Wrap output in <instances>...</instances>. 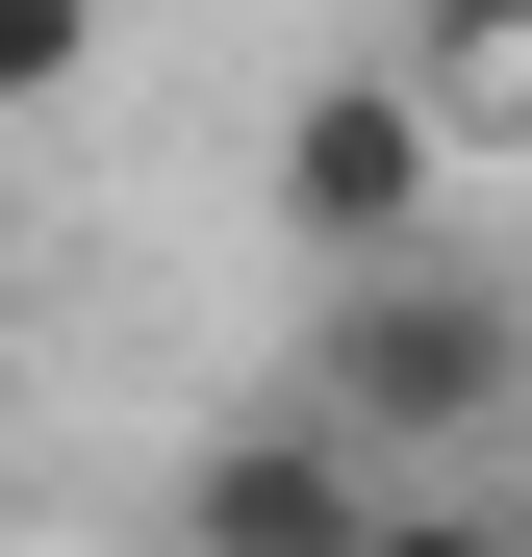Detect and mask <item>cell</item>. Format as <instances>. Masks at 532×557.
<instances>
[{"instance_id":"1","label":"cell","mask_w":532,"mask_h":557,"mask_svg":"<svg viewBox=\"0 0 532 557\" xmlns=\"http://www.w3.org/2000/svg\"><path fill=\"white\" fill-rule=\"evenodd\" d=\"M280 381H305L355 456H406V482H457V456H532V278H482L457 228H431V253H330Z\"/></svg>"},{"instance_id":"2","label":"cell","mask_w":532,"mask_h":557,"mask_svg":"<svg viewBox=\"0 0 532 557\" xmlns=\"http://www.w3.org/2000/svg\"><path fill=\"white\" fill-rule=\"evenodd\" d=\"M253 203H280L305 278H330V253H431V228H457V102H431L406 51H355V76H305V102H280Z\"/></svg>"},{"instance_id":"3","label":"cell","mask_w":532,"mask_h":557,"mask_svg":"<svg viewBox=\"0 0 532 557\" xmlns=\"http://www.w3.org/2000/svg\"><path fill=\"white\" fill-rule=\"evenodd\" d=\"M381 482H406V456H355V431L280 381V406H228L203 456H177V557H355Z\"/></svg>"},{"instance_id":"4","label":"cell","mask_w":532,"mask_h":557,"mask_svg":"<svg viewBox=\"0 0 532 557\" xmlns=\"http://www.w3.org/2000/svg\"><path fill=\"white\" fill-rule=\"evenodd\" d=\"M406 76L457 102V152H532V0H406Z\"/></svg>"},{"instance_id":"5","label":"cell","mask_w":532,"mask_h":557,"mask_svg":"<svg viewBox=\"0 0 532 557\" xmlns=\"http://www.w3.org/2000/svg\"><path fill=\"white\" fill-rule=\"evenodd\" d=\"M355 557H532V482H482V456H457V482H381Z\"/></svg>"},{"instance_id":"6","label":"cell","mask_w":532,"mask_h":557,"mask_svg":"<svg viewBox=\"0 0 532 557\" xmlns=\"http://www.w3.org/2000/svg\"><path fill=\"white\" fill-rule=\"evenodd\" d=\"M76 76H102V0H0V127H51Z\"/></svg>"}]
</instances>
